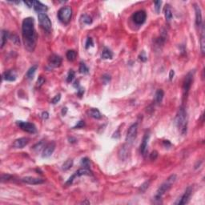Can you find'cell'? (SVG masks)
<instances>
[{
	"instance_id": "obj_14",
	"label": "cell",
	"mask_w": 205,
	"mask_h": 205,
	"mask_svg": "<svg viewBox=\"0 0 205 205\" xmlns=\"http://www.w3.org/2000/svg\"><path fill=\"white\" fill-rule=\"evenodd\" d=\"M29 143V139L26 138V137H23V138H19L16 139L15 142L13 143V147L14 148H23L24 147L26 146Z\"/></svg>"
},
{
	"instance_id": "obj_22",
	"label": "cell",
	"mask_w": 205,
	"mask_h": 205,
	"mask_svg": "<svg viewBox=\"0 0 205 205\" xmlns=\"http://www.w3.org/2000/svg\"><path fill=\"white\" fill-rule=\"evenodd\" d=\"M88 114L90 116H91L92 118L97 119H99L102 118V115L101 113L99 112V111L98 109H91V110L88 111Z\"/></svg>"
},
{
	"instance_id": "obj_7",
	"label": "cell",
	"mask_w": 205,
	"mask_h": 205,
	"mask_svg": "<svg viewBox=\"0 0 205 205\" xmlns=\"http://www.w3.org/2000/svg\"><path fill=\"white\" fill-rule=\"evenodd\" d=\"M38 19H39V22H40V26L44 28L45 31H50L51 30L52 24H51V19H50V18L48 16V15L45 14V13L39 14V15H38Z\"/></svg>"
},
{
	"instance_id": "obj_1",
	"label": "cell",
	"mask_w": 205,
	"mask_h": 205,
	"mask_svg": "<svg viewBox=\"0 0 205 205\" xmlns=\"http://www.w3.org/2000/svg\"><path fill=\"white\" fill-rule=\"evenodd\" d=\"M22 32L26 49L31 52L34 51L36 46L37 37L35 30V21L33 18L28 17L23 21Z\"/></svg>"
},
{
	"instance_id": "obj_16",
	"label": "cell",
	"mask_w": 205,
	"mask_h": 205,
	"mask_svg": "<svg viewBox=\"0 0 205 205\" xmlns=\"http://www.w3.org/2000/svg\"><path fill=\"white\" fill-rule=\"evenodd\" d=\"M33 7L35 9V11L37 12H39V14L41 13H45V12L48 11V7L46 5L43 4L41 2L39 1H34V5H33Z\"/></svg>"
},
{
	"instance_id": "obj_45",
	"label": "cell",
	"mask_w": 205,
	"mask_h": 205,
	"mask_svg": "<svg viewBox=\"0 0 205 205\" xmlns=\"http://www.w3.org/2000/svg\"><path fill=\"white\" fill-rule=\"evenodd\" d=\"M48 117H49L48 112L45 111V112H43V113H42V118L44 119H48Z\"/></svg>"
},
{
	"instance_id": "obj_5",
	"label": "cell",
	"mask_w": 205,
	"mask_h": 205,
	"mask_svg": "<svg viewBox=\"0 0 205 205\" xmlns=\"http://www.w3.org/2000/svg\"><path fill=\"white\" fill-rule=\"evenodd\" d=\"M193 76L194 71H190L188 73V75H186L184 81V84H183V98L184 99H185V98L188 97L190 88L192 86V80H193Z\"/></svg>"
},
{
	"instance_id": "obj_27",
	"label": "cell",
	"mask_w": 205,
	"mask_h": 205,
	"mask_svg": "<svg viewBox=\"0 0 205 205\" xmlns=\"http://www.w3.org/2000/svg\"><path fill=\"white\" fill-rule=\"evenodd\" d=\"M164 15H165V18L167 21H171L172 19V12L171 10L169 5H167L164 10Z\"/></svg>"
},
{
	"instance_id": "obj_33",
	"label": "cell",
	"mask_w": 205,
	"mask_h": 205,
	"mask_svg": "<svg viewBox=\"0 0 205 205\" xmlns=\"http://www.w3.org/2000/svg\"><path fill=\"white\" fill-rule=\"evenodd\" d=\"M75 73L73 70H71V71H69V73H68V75H67V82H68V83L72 82L73 79H75Z\"/></svg>"
},
{
	"instance_id": "obj_32",
	"label": "cell",
	"mask_w": 205,
	"mask_h": 205,
	"mask_svg": "<svg viewBox=\"0 0 205 205\" xmlns=\"http://www.w3.org/2000/svg\"><path fill=\"white\" fill-rule=\"evenodd\" d=\"M81 164L83 166V167L85 168H90V165H91V162H90V159L88 158H83L81 160Z\"/></svg>"
},
{
	"instance_id": "obj_2",
	"label": "cell",
	"mask_w": 205,
	"mask_h": 205,
	"mask_svg": "<svg viewBox=\"0 0 205 205\" xmlns=\"http://www.w3.org/2000/svg\"><path fill=\"white\" fill-rule=\"evenodd\" d=\"M176 123L182 135H185L188 129V120H187V112L184 107H180L178 110L176 117Z\"/></svg>"
},
{
	"instance_id": "obj_30",
	"label": "cell",
	"mask_w": 205,
	"mask_h": 205,
	"mask_svg": "<svg viewBox=\"0 0 205 205\" xmlns=\"http://www.w3.org/2000/svg\"><path fill=\"white\" fill-rule=\"evenodd\" d=\"M72 165H73V160L72 159H67V160L64 162L63 167H62V169L63 171H67V170H69L71 168Z\"/></svg>"
},
{
	"instance_id": "obj_19",
	"label": "cell",
	"mask_w": 205,
	"mask_h": 205,
	"mask_svg": "<svg viewBox=\"0 0 205 205\" xmlns=\"http://www.w3.org/2000/svg\"><path fill=\"white\" fill-rule=\"evenodd\" d=\"M201 34H200V50L202 54L204 55L205 51V36H204V27L202 25Z\"/></svg>"
},
{
	"instance_id": "obj_26",
	"label": "cell",
	"mask_w": 205,
	"mask_h": 205,
	"mask_svg": "<svg viewBox=\"0 0 205 205\" xmlns=\"http://www.w3.org/2000/svg\"><path fill=\"white\" fill-rule=\"evenodd\" d=\"M113 57V53L111 51V50H109L108 48H104V49L102 50V58L104 59H111Z\"/></svg>"
},
{
	"instance_id": "obj_8",
	"label": "cell",
	"mask_w": 205,
	"mask_h": 205,
	"mask_svg": "<svg viewBox=\"0 0 205 205\" xmlns=\"http://www.w3.org/2000/svg\"><path fill=\"white\" fill-rule=\"evenodd\" d=\"M16 124L18 125V127L21 128L22 130L28 132V133H36V127L34 123L29 122H24V121H16Z\"/></svg>"
},
{
	"instance_id": "obj_46",
	"label": "cell",
	"mask_w": 205,
	"mask_h": 205,
	"mask_svg": "<svg viewBox=\"0 0 205 205\" xmlns=\"http://www.w3.org/2000/svg\"><path fill=\"white\" fill-rule=\"evenodd\" d=\"M174 75H175V72H174L173 70H171V71H170V74H169L170 80H172V79H173V77H174Z\"/></svg>"
},
{
	"instance_id": "obj_11",
	"label": "cell",
	"mask_w": 205,
	"mask_h": 205,
	"mask_svg": "<svg viewBox=\"0 0 205 205\" xmlns=\"http://www.w3.org/2000/svg\"><path fill=\"white\" fill-rule=\"evenodd\" d=\"M21 181L27 184H31V185H37V184H44V180L40 179V178L32 177V176H26L21 179Z\"/></svg>"
},
{
	"instance_id": "obj_38",
	"label": "cell",
	"mask_w": 205,
	"mask_h": 205,
	"mask_svg": "<svg viewBox=\"0 0 205 205\" xmlns=\"http://www.w3.org/2000/svg\"><path fill=\"white\" fill-rule=\"evenodd\" d=\"M139 59H140L142 62H146L147 59V55H146V54H145V52H144V51H142V52H141V54L139 55Z\"/></svg>"
},
{
	"instance_id": "obj_6",
	"label": "cell",
	"mask_w": 205,
	"mask_h": 205,
	"mask_svg": "<svg viewBox=\"0 0 205 205\" xmlns=\"http://www.w3.org/2000/svg\"><path fill=\"white\" fill-rule=\"evenodd\" d=\"M137 132H138V124L137 123L132 124L128 128L126 136V143L127 145L132 144V143L134 142L136 136H137Z\"/></svg>"
},
{
	"instance_id": "obj_23",
	"label": "cell",
	"mask_w": 205,
	"mask_h": 205,
	"mask_svg": "<svg viewBox=\"0 0 205 205\" xmlns=\"http://www.w3.org/2000/svg\"><path fill=\"white\" fill-rule=\"evenodd\" d=\"M164 96V92L162 89H159L155 94V100L156 102H161Z\"/></svg>"
},
{
	"instance_id": "obj_31",
	"label": "cell",
	"mask_w": 205,
	"mask_h": 205,
	"mask_svg": "<svg viewBox=\"0 0 205 205\" xmlns=\"http://www.w3.org/2000/svg\"><path fill=\"white\" fill-rule=\"evenodd\" d=\"M79 72L82 73V74H87V73L89 72V69H88V67L86 66L85 63H80V65H79Z\"/></svg>"
},
{
	"instance_id": "obj_15",
	"label": "cell",
	"mask_w": 205,
	"mask_h": 205,
	"mask_svg": "<svg viewBox=\"0 0 205 205\" xmlns=\"http://www.w3.org/2000/svg\"><path fill=\"white\" fill-rule=\"evenodd\" d=\"M195 8V11H196V24L197 27H202V13L201 9L200 7V6H198L197 4L194 5Z\"/></svg>"
},
{
	"instance_id": "obj_3",
	"label": "cell",
	"mask_w": 205,
	"mask_h": 205,
	"mask_svg": "<svg viewBox=\"0 0 205 205\" xmlns=\"http://www.w3.org/2000/svg\"><path fill=\"white\" fill-rule=\"evenodd\" d=\"M176 175H172L171 176L167 178V180L163 184H162L161 186L158 188L156 194L155 196V200H161L162 196L172 188V186L176 182Z\"/></svg>"
},
{
	"instance_id": "obj_29",
	"label": "cell",
	"mask_w": 205,
	"mask_h": 205,
	"mask_svg": "<svg viewBox=\"0 0 205 205\" xmlns=\"http://www.w3.org/2000/svg\"><path fill=\"white\" fill-rule=\"evenodd\" d=\"M66 56H67V59L69 60V61H74L76 58V52H75L74 50H69L67 51V54H66Z\"/></svg>"
},
{
	"instance_id": "obj_43",
	"label": "cell",
	"mask_w": 205,
	"mask_h": 205,
	"mask_svg": "<svg viewBox=\"0 0 205 205\" xmlns=\"http://www.w3.org/2000/svg\"><path fill=\"white\" fill-rule=\"evenodd\" d=\"M24 3L26 4L28 7L31 8V7H33V5H34V1H25V2H24Z\"/></svg>"
},
{
	"instance_id": "obj_39",
	"label": "cell",
	"mask_w": 205,
	"mask_h": 205,
	"mask_svg": "<svg viewBox=\"0 0 205 205\" xmlns=\"http://www.w3.org/2000/svg\"><path fill=\"white\" fill-rule=\"evenodd\" d=\"M92 45H93V40H92L91 38H88L87 40V42H86V46H85V48H86V49H88L89 47H91Z\"/></svg>"
},
{
	"instance_id": "obj_40",
	"label": "cell",
	"mask_w": 205,
	"mask_h": 205,
	"mask_svg": "<svg viewBox=\"0 0 205 205\" xmlns=\"http://www.w3.org/2000/svg\"><path fill=\"white\" fill-rule=\"evenodd\" d=\"M158 157V152L156 151H154L151 152V154L150 155V159L151 160H155L156 158Z\"/></svg>"
},
{
	"instance_id": "obj_37",
	"label": "cell",
	"mask_w": 205,
	"mask_h": 205,
	"mask_svg": "<svg viewBox=\"0 0 205 205\" xmlns=\"http://www.w3.org/2000/svg\"><path fill=\"white\" fill-rule=\"evenodd\" d=\"M44 83H45V79H44V77H43V76L39 77V79L37 80V86L39 87H40Z\"/></svg>"
},
{
	"instance_id": "obj_35",
	"label": "cell",
	"mask_w": 205,
	"mask_h": 205,
	"mask_svg": "<svg viewBox=\"0 0 205 205\" xmlns=\"http://www.w3.org/2000/svg\"><path fill=\"white\" fill-rule=\"evenodd\" d=\"M149 184H150V182H145V183H143L141 187L139 188V192H144L145 191H146L147 188H148V187H149Z\"/></svg>"
},
{
	"instance_id": "obj_42",
	"label": "cell",
	"mask_w": 205,
	"mask_h": 205,
	"mask_svg": "<svg viewBox=\"0 0 205 205\" xmlns=\"http://www.w3.org/2000/svg\"><path fill=\"white\" fill-rule=\"evenodd\" d=\"M84 127V122L83 121H79L73 128H81V127Z\"/></svg>"
},
{
	"instance_id": "obj_18",
	"label": "cell",
	"mask_w": 205,
	"mask_h": 205,
	"mask_svg": "<svg viewBox=\"0 0 205 205\" xmlns=\"http://www.w3.org/2000/svg\"><path fill=\"white\" fill-rule=\"evenodd\" d=\"M148 139H149V134L144 135L143 138V141L141 145H140V152L142 155H144L146 153L147 149V143H148Z\"/></svg>"
},
{
	"instance_id": "obj_4",
	"label": "cell",
	"mask_w": 205,
	"mask_h": 205,
	"mask_svg": "<svg viewBox=\"0 0 205 205\" xmlns=\"http://www.w3.org/2000/svg\"><path fill=\"white\" fill-rule=\"evenodd\" d=\"M72 17V10L70 7H63L58 11V18L63 24L69 23Z\"/></svg>"
},
{
	"instance_id": "obj_10",
	"label": "cell",
	"mask_w": 205,
	"mask_h": 205,
	"mask_svg": "<svg viewBox=\"0 0 205 205\" xmlns=\"http://www.w3.org/2000/svg\"><path fill=\"white\" fill-rule=\"evenodd\" d=\"M192 192V187H188V188L186 189L185 192L184 193V195H183L180 198H179V200L175 203V204L183 205L188 204V201H189V199L190 197H191Z\"/></svg>"
},
{
	"instance_id": "obj_24",
	"label": "cell",
	"mask_w": 205,
	"mask_h": 205,
	"mask_svg": "<svg viewBox=\"0 0 205 205\" xmlns=\"http://www.w3.org/2000/svg\"><path fill=\"white\" fill-rule=\"evenodd\" d=\"M130 145H124V146L122 148L120 149L119 151V158L121 159H124L125 158H127V154H128V149L127 148V147H129Z\"/></svg>"
},
{
	"instance_id": "obj_13",
	"label": "cell",
	"mask_w": 205,
	"mask_h": 205,
	"mask_svg": "<svg viewBox=\"0 0 205 205\" xmlns=\"http://www.w3.org/2000/svg\"><path fill=\"white\" fill-rule=\"evenodd\" d=\"M55 149V142L49 143L47 144L45 147H44V151H43V157H49L53 154L54 151Z\"/></svg>"
},
{
	"instance_id": "obj_34",
	"label": "cell",
	"mask_w": 205,
	"mask_h": 205,
	"mask_svg": "<svg viewBox=\"0 0 205 205\" xmlns=\"http://www.w3.org/2000/svg\"><path fill=\"white\" fill-rule=\"evenodd\" d=\"M162 1H155V10L157 14L160 12V9H161Z\"/></svg>"
},
{
	"instance_id": "obj_25",
	"label": "cell",
	"mask_w": 205,
	"mask_h": 205,
	"mask_svg": "<svg viewBox=\"0 0 205 205\" xmlns=\"http://www.w3.org/2000/svg\"><path fill=\"white\" fill-rule=\"evenodd\" d=\"M37 68H38V66H37V65L32 66V67H31L29 70H28L27 72V74H26V77H27L28 79H33V77H34V75H35V73H36Z\"/></svg>"
},
{
	"instance_id": "obj_12",
	"label": "cell",
	"mask_w": 205,
	"mask_h": 205,
	"mask_svg": "<svg viewBox=\"0 0 205 205\" xmlns=\"http://www.w3.org/2000/svg\"><path fill=\"white\" fill-rule=\"evenodd\" d=\"M48 63L51 67H53V68L59 67L62 63V58L58 55H52L49 58Z\"/></svg>"
},
{
	"instance_id": "obj_20",
	"label": "cell",
	"mask_w": 205,
	"mask_h": 205,
	"mask_svg": "<svg viewBox=\"0 0 205 205\" xmlns=\"http://www.w3.org/2000/svg\"><path fill=\"white\" fill-rule=\"evenodd\" d=\"M8 38H9V33L7 31L3 30L1 31V48L4 47V45L6 44Z\"/></svg>"
},
{
	"instance_id": "obj_21",
	"label": "cell",
	"mask_w": 205,
	"mask_h": 205,
	"mask_svg": "<svg viewBox=\"0 0 205 205\" xmlns=\"http://www.w3.org/2000/svg\"><path fill=\"white\" fill-rule=\"evenodd\" d=\"M91 173V171L88 168L83 167V168H80V169L78 170L75 174L76 177H77V176H90Z\"/></svg>"
},
{
	"instance_id": "obj_36",
	"label": "cell",
	"mask_w": 205,
	"mask_h": 205,
	"mask_svg": "<svg viewBox=\"0 0 205 205\" xmlns=\"http://www.w3.org/2000/svg\"><path fill=\"white\" fill-rule=\"evenodd\" d=\"M11 179H12V176H10V175H4L3 174L2 175V176H1V180L2 182H4V181H8V180H10Z\"/></svg>"
},
{
	"instance_id": "obj_41",
	"label": "cell",
	"mask_w": 205,
	"mask_h": 205,
	"mask_svg": "<svg viewBox=\"0 0 205 205\" xmlns=\"http://www.w3.org/2000/svg\"><path fill=\"white\" fill-rule=\"evenodd\" d=\"M60 99H61V95H57L56 96H55V98L54 99H52V103H54V104H55V103H57V102H59V100H60Z\"/></svg>"
},
{
	"instance_id": "obj_9",
	"label": "cell",
	"mask_w": 205,
	"mask_h": 205,
	"mask_svg": "<svg viewBox=\"0 0 205 205\" xmlns=\"http://www.w3.org/2000/svg\"><path fill=\"white\" fill-rule=\"evenodd\" d=\"M147 14L144 11H138L132 15V19L138 25H142L146 21Z\"/></svg>"
},
{
	"instance_id": "obj_28",
	"label": "cell",
	"mask_w": 205,
	"mask_h": 205,
	"mask_svg": "<svg viewBox=\"0 0 205 205\" xmlns=\"http://www.w3.org/2000/svg\"><path fill=\"white\" fill-rule=\"evenodd\" d=\"M80 22L83 24H87V25H89V24L92 23V19H91V18L90 16L85 14V15H81V17H80Z\"/></svg>"
},
{
	"instance_id": "obj_17",
	"label": "cell",
	"mask_w": 205,
	"mask_h": 205,
	"mask_svg": "<svg viewBox=\"0 0 205 205\" xmlns=\"http://www.w3.org/2000/svg\"><path fill=\"white\" fill-rule=\"evenodd\" d=\"M16 73L14 71L12 70H9V71H7L4 72L3 74V79L6 81H10V82H12V81H15L16 79Z\"/></svg>"
},
{
	"instance_id": "obj_44",
	"label": "cell",
	"mask_w": 205,
	"mask_h": 205,
	"mask_svg": "<svg viewBox=\"0 0 205 205\" xmlns=\"http://www.w3.org/2000/svg\"><path fill=\"white\" fill-rule=\"evenodd\" d=\"M42 144H43V143H38V144H36V146L33 147V149H34V150L40 151V149H41V146H42Z\"/></svg>"
}]
</instances>
